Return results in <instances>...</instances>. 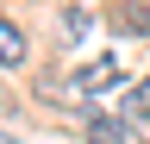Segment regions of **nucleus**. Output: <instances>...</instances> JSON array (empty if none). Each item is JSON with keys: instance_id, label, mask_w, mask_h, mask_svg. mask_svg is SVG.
Segmentation results:
<instances>
[{"instance_id": "2", "label": "nucleus", "mask_w": 150, "mask_h": 144, "mask_svg": "<svg viewBox=\"0 0 150 144\" xmlns=\"http://www.w3.org/2000/svg\"><path fill=\"white\" fill-rule=\"evenodd\" d=\"M81 125H88V138H94V144H125V125L112 119V113H100V106H88Z\"/></svg>"}, {"instance_id": "1", "label": "nucleus", "mask_w": 150, "mask_h": 144, "mask_svg": "<svg viewBox=\"0 0 150 144\" xmlns=\"http://www.w3.org/2000/svg\"><path fill=\"white\" fill-rule=\"evenodd\" d=\"M112 82H119V63L100 57V63H88L81 75H75V94H100V88H112Z\"/></svg>"}, {"instance_id": "3", "label": "nucleus", "mask_w": 150, "mask_h": 144, "mask_svg": "<svg viewBox=\"0 0 150 144\" xmlns=\"http://www.w3.org/2000/svg\"><path fill=\"white\" fill-rule=\"evenodd\" d=\"M0 63H6V69L25 63V31H19L13 19H0Z\"/></svg>"}, {"instance_id": "7", "label": "nucleus", "mask_w": 150, "mask_h": 144, "mask_svg": "<svg viewBox=\"0 0 150 144\" xmlns=\"http://www.w3.org/2000/svg\"><path fill=\"white\" fill-rule=\"evenodd\" d=\"M138 138H144V144H150V125H144V132H138Z\"/></svg>"}, {"instance_id": "6", "label": "nucleus", "mask_w": 150, "mask_h": 144, "mask_svg": "<svg viewBox=\"0 0 150 144\" xmlns=\"http://www.w3.org/2000/svg\"><path fill=\"white\" fill-rule=\"evenodd\" d=\"M63 31H69V38H81V31H88V13H81V6H69V13H63Z\"/></svg>"}, {"instance_id": "4", "label": "nucleus", "mask_w": 150, "mask_h": 144, "mask_svg": "<svg viewBox=\"0 0 150 144\" xmlns=\"http://www.w3.org/2000/svg\"><path fill=\"white\" fill-rule=\"evenodd\" d=\"M112 25H119V31H131V38H150V6H144V0H125Z\"/></svg>"}, {"instance_id": "5", "label": "nucleus", "mask_w": 150, "mask_h": 144, "mask_svg": "<svg viewBox=\"0 0 150 144\" xmlns=\"http://www.w3.org/2000/svg\"><path fill=\"white\" fill-rule=\"evenodd\" d=\"M125 106H131V119H150V75H144V82L125 94Z\"/></svg>"}]
</instances>
